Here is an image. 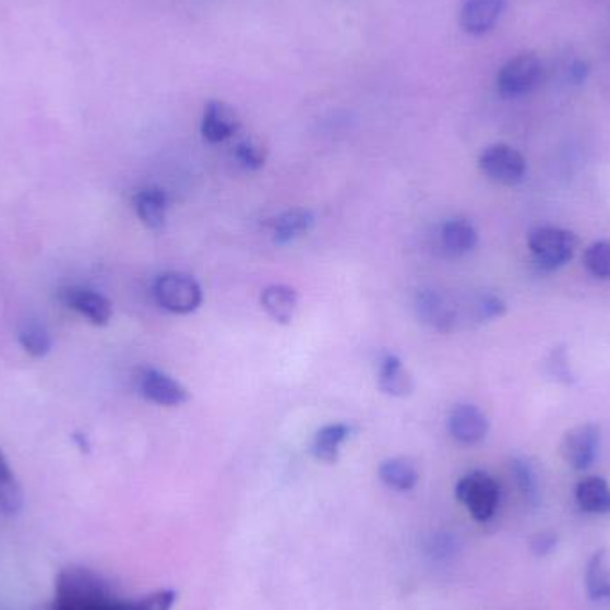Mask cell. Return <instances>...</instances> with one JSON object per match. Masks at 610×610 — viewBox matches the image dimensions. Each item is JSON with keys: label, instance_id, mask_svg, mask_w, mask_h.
Listing matches in <instances>:
<instances>
[{"label": "cell", "instance_id": "f546056e", "mask_svg": "<svg viewBox=\"0 0 610 610\" xmlns=\"http://www.w3.org/2000/svg\"><path fill=\"white\" fill-rule=\"evenodd\" d=\"M38 610H52V609H50V606H44V607H39Z\"/></svg>", "mask_w": 610, "mask_h": 610}, {"label": "cell", "instance_id": "8992f818", "mask_svg": "<svg viewBox=\"0 0 610 610\" xmlns=\"http://www.w3.org/2000/svg\"><path fill=\"white\" fill-rule=\"evenodd\" d=\"M542 75V64L537 56L525 52L509 59L500 70L497 86L502 97L516 98L533 92Z\"/></svg>", "mask_w": 610, "mask_h": 610}, {"label": "cell", "instance_id": "277c9868", "mask_svg": "<svg viewBox=\"0 0 610 610\" xmlns=\"http://www.w3.org/2000/svg\"><path fill=\"white\" fill-rule=\"evenodd\" d=\"M455 497L466 505L475 522H489L500 503V488L491 475L471 471L457 482Z\"/></svg>", "mask_w": 610, "mask_h": 610}, {"label": "cell", "instance_id": "ffe728a7", "mask_svg": "<svg viewBox=\"0 0 610 610\" xmlns=\"http://www.w3.org/2000/svg\"><path fill=\"white\" fill-rule=\"evenodd\" d=\"M350 430L347 423H331V426L318 430L313 444H311L314 457L323 463H336L342 444L348 440Z\"/></svg>", "mask_w": 610, "mask_h": 610}, {"label": "cell", "instance_id": "ba28073f", "mask_svg": "<svg viewBox=\"0 0 610 610\" xmlns=\"http://www.w3.org/2000/svg\"><path fill=\"white\" fill-rule=\"evenodd\" d=\"M137 390L143 398L157 406L179 407L190 400V393L181 382L156 368H143L137 373Z\"/></svg>", "mask_w": 610, "mask_h": 610}, {"label": "cell", "instance_id": "9c48e42d", "mask_svg": "<svg viewBox=\"0 0 610 610\" xmlns=\"http://www.w3.org/2000/svg\"><path fill=\"white\" fill-rule=\"evenodd\" d=\"M416 314L427 327L443 334L452 333L461 322L459 308L448 297L432 289L416 297Z\"/></svg>", "mask_w": 610, "mask_h": 610}, {"label": "cell", "instance_id": "484cf974", "mask_svg": "<svg viewBox=\"0 0 610 610\" xmlns=\"http://www.w3.org/2000/svg\"><path fill=\"white\" fill-rule=\"evenodd\" d=\"M584 266L593 277L610 280V241L600 240L587 247L584 252Z\"/></svg>", "mask_w": 610, "mask_h": 610}, {"label": "cell", "instance_id": "7a4b0ae2", "mask_svg": "<svg viewBox=\"0 0 610 610\" xmlns=\"http://www.w3.org/2000/svg\"><path fill=\"white\" fill-rule=\"evenodd\" d=\"M578 240L570 230L561 227H537L528 235V249L541 270H557L570 263L575 255Z\"/></svg>", "mask_w": 610, "mask_h": 610}, {"label": "cell", "instance_id": "e0dca14e", "mask_svg": "<svg viewBox=\"0 0 610 610\" xmlns=\"http://www.w3.org/2000/svg\"><path fill=\"white\" fill-rule=\"evenodd\" d=\"M479 243V232L471 222L454 218L443 225L441 229V244L450 255H466Z\"/></svg>", "mask_w": 610, "mask_h": 610}, {"label": "cell", "instance_id": "7402d4cb", "mask_svg": "<svg viewBox=\"0 0 610 610\" xmlns=\"http://www.w3.org/2000/svg\"><path fill=\"white\" fill-rule=\"evenodd\" d=\"M22 507V488L15 471L0 452V511L5 514L19 513Z\"/></svg>", "mask_w": 610, "mask_h": 610}, {"label": "cell", "instance_id": "d6986e66", "mask_svg": "<svg viewBox=\"0 0 610 610\" xmlns=\"http://www.w3.org/2000/svg\"><path fill=\"white\" fill-rule=\"evenodd\" d=\"M314 215L309 210L286 211L274 224V241L277 244H289L300 240L313 229Z\"/></svg>", "mask_w": 610, "mask_h": 610}, {"label": "cell", "instance_id": "7c38bea8", "mask_svg": "<svg viewBox=\"0 0 610 610\" xmlns=\"http://www.w3.org/2000/svg\"><path fill=\"white\" fill-rule=\"evenodd\" d=\"M240 115L232 106L222 100H211L202 117V136L205 142L222 143L240 131Z\"/></svg>", "mask_w": 610, "mask_h": 610}, {"label": "cell", "instance_id": "d4e9b609", "mask_svg": "<svg viewBox=\"0 0 610 610\" xmlns=\"http://www.w3.org/2000/svg\"><path fill=\"white\" fill-rule=\"evenodd\" d=\"M268 157V148L260 137H244L235 148V159L241 168L249 171L260 170Z\"/></svg>", "mask_w": 610, "mask_h": 610}, {"label": "cell", "instance_id": "8fae6325", "mask_svg": "<svg viewBox=\"0 0 610 610\" xmlns=\"http://www.w3.org/2000/svg\"><path fill=\"white\" fill-rule=\"evenodd\" d=\"M448 430L450 435L457 443L471 446V444L480 443L488 435L489 421L479 407L463 404L450 412Z\"/></svg>", "mask_w": 610, "mask_h": 610}, {"label": "cell", "instance_id": "6da1fadb", "mask_svg": "<svg viewBox=\"0 0 610 610\" xmlns=\"http://www.w3.org/2000/svg\"><path fill=\"white\" fill-rule=\"evenodd\" d=\"M177 593H151L137 600H122L98 573L88 567H69L56 581L52 610H171Z\"/></svg>", "mask_w": 610, "mask_h": 610}, {"label": "cell", "instance_id": "83f0119b", "mask_svg": "<svg viewBox=\"0 0 610 610\" xmlns=\"http://www.w3.org/2000/svg\"><path fill=\"white\" fill-rule=\"evenodd\" d=\"M555 542H557V537L553 536V534L550 533H541V534H536V536L533 537V541H530V545H533V552L536 553V555H547V553L552 552L553 547H555Z\"/></svg>", "mask_w": 610, "mask_h": 610}, {"label": "cell", "instance_id": "f1b7e54d", "mask_svg": "<svg viewBox=\"0 0 610 610\" xmlns=\"http://www.w3.org/2000/svg\"><path fill=\"white\" fill-rule=\"evenodd\" d=\"M570 72H572V77L573 81H575V83H582V81H584V79H586L587 75V64L582 63V61H576V63L573 64L572 70H570Z\"/></svg>", "mask_w": 610, "mask_h": 610}, {"label": "cell", "instance_id": "9a60e30c", "mask_svg": "<svg viewBox=\"0 0 610 610\" xmlns=\"http://www.w3.org/2000/svg\"><path fill=\"white\" fill-rule=\"evenodd\" d=\"M261 306L272 320L283 325L294 322L298 309V294L291 286L274 284L261 295Z\"/></svg>", "mask_w": 610, "mask_h": 610}, {"label": "cell", "instance_id": "3957f363", "mask_svg": "<svg viewBox=\"0 0 610 610\" xmlns=\"http://www.w3.org/2000/svg\"><path fill=\"white\" fill-rule=\"evenodd\" d=\"M152 294L163 309L174 314H190L201 308L202 288L191 275L168 272L159 275Z\"/></svg>", "mask_w": 610, "mask_h": 610}, {"label": "cell", "instance_id": "cb8c5ba5", "mask_svg": "<svg viewBox=\"0 0 610 610\" xmlns=\"http://www.w3.org/2000/svg\"><path fill=\"white\" fill-rule=\"evenodd\" d=\"M19 342L29 356L45 357L52 350V337L49 331L36 322L25 323L19 334Z\"/></svg>", "mask_w": 610, "mask_h": 610}, {"label": "cell", "instance_id": "ac0fdd59", "mask_svg": "<svg viewBox=\"0 0 610 610\" xmlns=\"http://www.w3.org/2000/svg\"><path fill=\"white\" fill-rule=\"evenodd\" d=\"M575 499L584 513H610V486L601 477H587L575 489Z\"/></svg>", "mask_w": 610, "mask_h": 610}, {"label": "cell", "instance_id": "44dd1931", "mask_svg": "<svg viewBox=\"0 0 610 610\" xmlns=\"http://www.w3.org/2000/svg\"><path fill=\"white\" fill-rule=\"evenodd\" d=\"M379 477L382 482L386 483L387 488L395 489V491H410L418 483V469L415 464L404 457H396V459L386 461L382 463L379 468Z\"/></svg>", "mask_w": 610, "mask_h": 610}, {"label": "cell", "instance_id": "4fadbf2b", "mask_svg": "<svg viewBox=\"0 0 610 610\" xmlns=\"http://www.w3.org/2000/svg\"><path fill=\"white\" fill-rule=\"evenodd\" d=\"M505 0H466L461 10V27L468 35H486L502 16Z\"/></svg>", "mask_w": 610, "mask_h": 610}, {"label": "cell", "instance_id": "5bb4252c", "mask_svg": "<svg viewBox=\"0 0 610 610\" xmlns=\"http://www.w3.org/2000/svg\"><path fill=\"white\" fill-rule=\"evenodd\" d=\"M134 210L148 229L162 230L167 224L168 196L162 188H145L134 196Z\"/></svg>", "mask_w": 610, "mask_h": 610}, {"label": "cell", "instance_id": "603a6c76", "mask_svg": "<svg viewBox=\"0 0 610 610\" xmlns=\"http://www.w3.org/2000/svg\"><path fill=\"white\" fill-rule=\"evenodd\" d=\"M586 586L593 600L610 598V570L607 567L606 553L598 552L593 555L587 566Z\"/></svg>", "mask_w": 610, "mask_h": 610}, {"label": "cell", "instance_id": "30bf717a", "mask_svg": "<svg viewBox=\"0 0 610 610\" xmlns=\"http://www.w3.org/2000/svg\"><path fill=\"white\" fill-rule=\"evenodd\" d=\"M59 300L67 308L86 318L93 325H108L111 322V302L95 289L77 288V286L64 288L59 291Z\"/></svg>", "mask_w": 610, "mask_h": 610}, {"label": "cell", "instance_id": "2e32d148", "mask_svg": "<svg viewBox=\"0 0 610 610\" xmlns=\"http://www.w3.org/2000/svg\"><path fill=\"white\" fill-rule=\"evenodd\" d=\"M379 387L393 398H406L415 390V382L404 362L396 356H386L379 367Z\"/></svg>", "mask_w": 610, "mask_h": 610}, {"label": "cell", "instance_id": "4316f807", "mask_svg": "<svg viewBox=\"0 0 610 610\" xmlns=\"http://www.w3.org/2000/svg\"><path fill=\"white\" fill-rule=\"evenodd\" d=\"M511 468H513L514 479L518 482L523 497H525L528 503L534 505L537 502V483L533 469H530V466L525 461L519 459L513 461Z\"/></svg>", "mask_w": 610, "mask_h": 610}, {"label": "cell", "instance_id": "5b68a950", "mask_svg": "<svg viewBox=\"0 0 610 610\" xmlns=\"http://www.w3.org/2000/svg\"><path fill=\"white\" fill-rule=\"evenodd\" d=\"M479 168L483 176L502 186H516L527 176V162L522 152L497 143L480 154Z\"/></svg>", "mask_w": 610, "mask_h": 610}, {"label": "cell", "instance_id": "52a82bcc", "mask_svg": "<svg viewBox=\"0 0 610 610\" xmlns=\"http://www.w3.org/2000/svg\"><path fill=\"white\" fill-rule=\"evenodd\" d=\"M601 432L595 423H586L567 430L561 443L562 459L576 471L591 468L600 452Z\"/></svg>", "mask_w": 610, "mask_h": 610}]
</instances>
